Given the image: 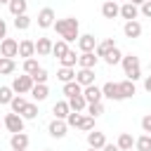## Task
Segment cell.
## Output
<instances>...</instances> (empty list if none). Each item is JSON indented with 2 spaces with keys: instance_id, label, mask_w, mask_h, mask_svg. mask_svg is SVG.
Wrapping results in <instances>:
<instances>
[{
  "instance_id": "obj_51",
  "label": "cell",
  "mask_w": 151,
  "mask_h": 151,
  "mask_svg": "<svg viewBox=\"0 0 151 151\" xmlns=\"http://www.w3.org/2000/svg\"><path fill=\"white\" fill-rule=\"evenodd\" d=\"M149 71H151V61H149Z\"/></svg>"
},
{
  "instance_id": "obj_50",
  "label": "cell",
  "mask_w": 151,
  "mask_h": 151,
  "mask_svg": "<svg viewBox=\"0 0 151 151\" xmlns=\"http://www.w3.org/2000/svg\"><path fill=\"white\" fill-rule=\"evenodd\" d=\"M87 151H101V149H87Z\"/></svg>"
},
{
  "instance_id": "obj_27",
  "label": "cell",
  "mask_w": 151,
  "mask_h": 151,
  "mask_svg": "<svg viewBox=\"0 0 151 151\" xmlns=\"http://www.w3.org/2000/svg\"><path fill=\"white\" fill-rule=\"evenodd\" d=\"M118 87H120V94H123V99H130V97L137 92L134 83H132V80H127V78H125V80H120V83H118Z\"/></svg>"
},
{
  "instance_id": "obj_17",
  "label": "cell",
  "mask_w": 151,
  "mask_h": 151,
  "mask_svg": "<svg viewBox=\"0 0 151 151\" xmlns=\"http://www.w3.org/2000/svg\"><path fill=\"white\" fill-rule=\"evenodd\" d=\"M9 146L17 149V151L28 149V134H26V132H14V134L9 137Z\"/></svg>"
},
{
  "instance_id": "obj_22",
  "label": "cell",
  "mask_w": 151,
  "mask_h": 151,
  "mask_svg": "<svg viewBox=\"0 0 151 151\" xmlns=\"http://www.w3.org/2000/svg\"><path fill=\"white\" fill-rule=\"evenodd\" d=\"M35 54H38V57L52 54V40H50V38H38V42H35Z\"/></svg>"
},
{
  "instance_id": "obj_11",
  "label": "cell",
  "mask_w": 151,
  "mask_h": 151,
  "mask_svg": "<svg viewBox=\"0 0 151 151\" xmlns=\"http://www.w3.org/2000/svg\"><path fill=\"white\" fill-rule=\"evenodd\" d=\"M83 97H85L87 104H92V101H101L104 94H101V87H97V85L92 83V85H85V87H83Z\"/></svg>"
},
{
  "instance_id": "obj_20",
  "label": "cell",
  "mask_w": 151,
  "mask_h": 151,
  "mask_svg": "<svg viewBox=\"0 0 151 151\" xmlns=\"http://www.w3.org/2000/svg\"><path fill=\"white\" fill-rule=\"evenodd\" d=\"M17 57H24V59H28V57H35V42L33 40H21L19 42V54Z\"/></svg>"
},
{
  "instance_id": "obj_10",
  "label": "cell",
  "mask_w": 151,
  "mask_h": 151,
  "mask_svg": "<svg viewBox=\"0 0 151 151\" xmlns=\"http://www.w3.org/2000/svg\"><path fill=\"white\" fill-rule=\"evenodd\" d=\"M97 47V38L92 33H85V35H78V50L80 52H94Z\"/></svg>"
},
{
  "instance_id": "obj_53",
  "label": "cell",
  "mask_w": 151,
  "mask_h": 151,
  "mask_svg": "<svg viewBox=\"0 0 151 151\" xmlns=\"http://www.w3.org/2000/svg\"><path fill=\"white\" fill-rule=\"evenodd\" d=\"M45 151H52V149H45Z\"/></svg>"
},
{
  "instance_id": "obj_38",
  "label": "cell",
  "mask_w": 151,
  "mask_h": 151,
  "mask_svg": "<svg viewBox=\"0 0 151 151\" xmlns=\"http://www.w3.org/2000/svg\"><path fill=\"white\" fill-rule=\"evenodd\" d=\"M85 111H87V116L97 118V116H101V113H104V104H101V101H92V104H87V106H85Z\"/></svg>"
},
{
  "instance_id": "obj_8",
  "label": "cell",
  "mask_w": 151,
  "mask_h": 151,
  "mask_svg": "<svg viewBox=\"0 0 151 151\" xmlns=\"http://www.w3.org/2000/svg\"><path fill=\"white\" fill-rule=\"evenodd\" d=\"M52 24H54V9L52 7H42L38 12V26L40 28H52Z\"/></svg>"
},
{
  "instance_id": "obj_49",
  "label": "cell",
  "mask_w": 151,
  "mask_h": 151,
  "mask_svg": "<svg viewBox=\"0 0 151 151\" xmlns=\"http://www.w3.org/2000/svg\"><path fill=\"white\" fill-rule=\"evenodd\" d=\"M7 2H9V0H0V5H7Z\"/></svg>"
},
{
  "instance_id": "obj_12",
  "label": "cell",
  "mask_w": 151,
  "mask_h": 151,
  "mask_svg": "<svg viewBox=\"0 0 151 151\" xmlns=\"http://www.w3.org/2000/svg\"><path fill=\"white\" fill-rule=\"evenodd\" d=\"M123 33H125V38L134 40V38H139V35H142V24H139L137 19H132V21H125V26H123Z\"/></svg>"
},
{
  "instance_id": "obj_47",
  "label": "cell",
  "mask_w": 151,
  "mask_h": 151,
  "mask_svg": "<svg viewBox=\"0 0 151 151\" xmlns=\"http://www.w3.org/2000/svg\"><path fill=\"white\" fill-rule=\"evenodd\" d=\"M144 90H146V92H151V76H146V78H144Z\"/></svg>"
},
{
  "instance_id": "obj_1",
  "label": "cell",
  "mask_w": 151,
  "mask_h": 151,
  "mask_svg": "<svg viewBox=\"0 0 151 151\" xmlns=\"http://www.w3.org/2000/svg\"><path fill=\"white\" fill-rule=\"evenodd\" d=\"M52 28L61 35V40H66V42H73V40H78V31H80V24H78V19L76 17H66V19H54V24H52Z\"/></svg>"
},
{
  "instance_id": "obj_35",
  "label": "cell",
  "mask_w": 151,
  "mask_h": 151,
  "mask_svg": "<svg viewBox=\"0 0 151 151\" xmlns=\"http://www.w3.org/2000/svg\"><path fill=\"white\" fill-rule=\"evenodd\" d=\"M76 127L83 130V132H90V130H94V118L92 116H80V120H78Z\"/></svg>"
},
{
  "instance_id": "obj_48",
  "label": "cell",
  "mask_w": 151,
  "mask_h": 151,
  "mask_svg": "<svg viewBox=\"0 0 151 151\" xmlns=\"http://www.w3.org/2000/svg\"><path fill=\"white\" fill-rule=\"evenodd\" d=\"M127 2H134V5H137V7H139V5H142V2H144V0H127Z\"/></svg>"
},
{
  "instance_id": "obj_14",
  "label": "cell",
  "mask_w": 151,
  "mask_h": 151,
  "mask_svg": "<svg viewBox=\"0 0 151 151\" xmlns=\"http://www.w3.org/2000/svg\"><path fill=\"white\" fill-rule=\"evenodd\" d=\"M28 94H31L35 101H45L47 94H50V87H47V83H33V87H31Z\"/></svg>"
},
{
  "instance_id": "obj_5",
  "label": "cell",
  "mask_w": 151,
  "mask_h": 151,
  "mask_svg": "<svg viewBox=\"0 0 151 151\" xmlns=\"http://www.w3.org/2000/svg\"><path fill=\"white\" fill-rule=\"evenodd\" d=\"M2 123H5V127H7L12 134H14V132H24V118H21L19 113H14V111H12V113H7Z\"/></svg>"
},
{
  "instance_id": "obj_44",
  "label": "cell",
  "mask_w": 151,
  "mask_h": 151,
  "mask_svg": "<svg viewBox=\"0 0 151 151\" xmlns=\"http://www.w3.org/2000/svg\"><path fill=\"white\" fill-rule=\"evenodd\" d=\"M142 130H144V132H146V134H149V132H151V113H149V116H144V118H142Z\"/></svg>"
},
{
  "instance_id": "obj_39",
  "label": "cell",
  "mask_w": 151,
  "mask_h": 151,
  "mask_svg": "<svg viewBox=\"0 0 151 151\" xmlns=\"http://www.w3.org/2000/svg\"><path fill=\"white\" fill-rule=\"evenodd\" d=\"M38 68H40V66H38V59H35V57H28V59H24V73L33 76Z\"/></svg>"
},
{
  "instance_id": "obj_37",
  "label": "cell",
  "mask_w": 151,
  "mask_h": 151,
  "mask_svg": "<svg viewBox=\"0 0 151 151\" xmlns=\"http://www.w3.org/2000/svg\"><path fill=\"white\" fill-rule=\"evenodd\" d=\"M120 59H123V54H120V50L118 47H113L106 57H104V61L109 64V66H116V64H120Z\"/></svg>"
},
{
  "instance_id": "obj_31",
  "label": "cell",
  "mask_w": 151,
  "mask_h": 151,
  "mask_svg": "<svg viewBox=\"0 0 151 151\" xmlns=\"http://www.w3.org/2000/svg\"><path fill=\"white\" fill-rule=\"evenodd\" d=\"M61 66H68V68H76V64H78V54H76V50H68L61 59Z\"/></svg>"
},
{
  "instance_id": "obj_13",
  "label": "cell",
  "mask_w": 151,
  "mask_h": 151,
  "mask_svg": "<svg viewBox=\"0 0 151 151\" xmlns=\"http://www.w3.org/2000/svg\"><path fill=\"white\" fill-rule=\"evenodd\" d=\"M97 61H99V57H97L94 52H80V54H78V66H80V68H94Z\"/></svg>"
},
{
  "instance_id": "obj_2",
  "label": "cell",
  "mask_w": 151,
  "mask_h": 151,
  "mask_svg": "<svg viewBox=\"0 0 151 151\" xmlns=\"http://www.w3.org/2000/svg\"><path fill=\"white\" fill-rule=\"evenodd\" d=\"M120 66H123V71H125V76H127V80H139L142 78V64H139V57H134V54H123V59H120Z\"/></svg>"
},
{
  "instance_id": "obj_34",
  "label": "cell",
  "mask_w": 151,
  "mask_h": 151,
  "mask_svg": "<svg viewBox=\"0 0 151 151\" xmlns=\"http://www.w3.org/2000/svg\"><path fill=\"white\" fill-rule=\"evenodd\" d=\"M26 104H28V101L24 99V94H14V97H12V101H9V106H12V111H14V113H21Z\"/></svg>"
},
{
  "instance_id": "obj_33",
  "label": "cell",
  "mask_w": 151,
  "mask_h": 151,
  "mask_svg": "<svg viewBox=\"0 0 151 151\" xmlns=\"http://www.w3.org/2000/svg\"><path fill=\"white\" fill-rule=\"evenodd\" d=\"M134 149L137 151H151V134H142L134 139Z\"/></svg>"
},
{
  "instance_id": "obj_29",
  "label": "cell",
  "mask_w": 151,
  "mask_h": 151,
  "mask_svg": "<svg viewBox=\"0 0 151 151\" xmlns=\"http://www.w3.org/2000/svg\"><path fill=\"white\" fill-rule=\"evenodd\" d=\"M57 78H59L61 83H71V80H76V68H68V66H61V68L57 71Z\"/></svg>"
},
{
  "instance_id": "obj_16",
  "label": "cell",
  "mask_w": 151,
  "mask_h": 151,
  "mask_svg": "<svg viewBox=\"0 0 151 151\" xmlns=\"http://www.w3.org/2000/svg\"><path fill=\"white\" fill-rule=\"evenodd\" d=\"M76 83H80L83 87L92 85L94 83V68H78L76 71Z\"/></svg>"
},
{
  "instance_id": "obj_7",
  "label": "cell",
  "mask_w": 151,
  "mask_h": 151,
  "mask_svg": "<svg viewBox=\"0 0 151 151\" xmlns=\"http://www.w3.org/2000/svg\"><path fill=\"white\" fill-rule=\"evenodd\" d=\"M66 130H68L66 120H59V118H54V120L47 125V132H50V137H54V139H61V137H66Z\"/></svg>"
},
{
  "instance_id": "obj_19",
  "label": "cell",
  "mask_w": 151,
  "mask_h": 151,
  "mask_svg": "<svg viewBox=\"0 0 151 151\" xmlns=\"http://www.w3.org/2000/svg\"><path fill=\"white\" fill-rule=\"evenodd\" d=\"M116 47V40L113 38H106V40H101V42H97V47H94V54L99 57V59H104L111 50Z\"/></svg>"
},
{
  "instance_id": "obj_36",
  "label": "cell",
  "mask_w": 151,
  "mask_h": 151,
  "mask_svg": "<svg viewBox=\"0 0 151 151\" xmlns=\"http://www.w3.org/2000/svg\"><path fill=\"white\" fill-rule=\"evenodd\" d=\"M31 26V17L28 14H19V17H14V28L17 31H26Z\"/></svg>"
},
{
  "instance_id": "obj_45",
  "label": "cell",
  "mask_w": 151,
  "mask_h": 151,
  "mask_svg": "<svg viewBox=\"0 0 151 151\" xmlns=\"http://www.w3.org/2000/svg\"><path fill=\"white\" fill-rule=\"evenodd\" d=\"M2 38H7V24H5V19H0V40Z\"/></svg>"
},
{
  "instance_id": "obj_25",
  "label": "cell",
  "mask_w": 151,
  "mask_h": 151,
  "mask_svg": "<svg viewBox=\"0 0 151 151\" xmlns=\"http://www.w3.org/2000/svg\"><path fill=\"white\" fill-rule=\"evenodd\" d=\"M7 7H9V12H12V17H19V14H26L28 2H26V0H9Z\"/></svg>"
},
{
  "instance_id": "obj_54",
  "label": "cell",
  "mask_w": 151,
  "mask_h": 151,
  "mask_svg": "<svg viewBox=\"0 0 151 151\" xmlns=\"http://www.w3.org/2000/svg\"><path fill=\"white\" fill-rule=\"evenodd\" d=\"M113 2H116V0H113Z\"/></svg>"
},
{
  "instance_id": "obj_28",
  "label": "cell",
  "mask_w": 151,
  "mask_h": 151,
  "mask_svg": "<svg viewBox=\"0 0 151 151\" xmlns=\"http://www.w3.org/2000/svg\"><path fill=\"white\" fill-rule=\"evenodd\" d=\"M14 68H17V61L14 59L0 57V76H9V73H14Z\"/></svg>"
},
{
  "instance_id": "obj_41",
  "label": "cell",
  "mask_w": 151,
  "mask_h": 151,
  "mask_svg": "<svg viewBox=\"0 0 151 151\" xmlns=\"http://www.w3.org/2000/svg\"><path fill=\"white\" fill-rule=\"evenodd\" d=\"M31 78H33V83H47V78H50V76H47V71L40 66V68H38V71H35Z\"/></svg>"
},
{
  "instance_id": "obj_18",
  "label": "cell",
  "mask_w": 151,
  "mask_h": 151,
  "mask_svg": "<svg viewBox=\"0 0 151 151\" xmlns=\"http://www.w3.org/2000/svg\"><path fill=\"white\" fill-rule=\"evenodd\" d=\"M120 17H123L125 21H132V19L139 17V7H137L134 2H125V5H120Z\"/></svg>"
},
{
  "instance_id": "obj_9",
  "label": "cell",
  "mask_w": 151,
  "mask_h": 151,
  "mask_svg": "<svg viewBox=\"0 0 151 151\" xmlns=\"http://www.w3.org/2000/svg\"><path fill=\"white\" fill-rule=\"evenodd\" d=\"M101 17H104V19H116V17H120V5L113 2V0H104V5H101Z\"/></svg>"
},
{
  "instance_id": "obj_43",
  "label": "cell",
  "mask_w": 151,
  "mask_h": 151,
  "mask_svg": "<svg viewBox=\"0 0 151 151\" xmlns=\"http://www.w3.org/2000/svg\"><path fill=\"white\" fill-rule=\"evenodd\" d=\"M139 14L146 17V19H151V0H144V2L139 5Z\"/></svg>"
},
{
  "instance_id": "obj_46",
  "label": "cell",
  "mask_w": 151,
  "mask_h": 151,
  "mask_svg": "<svg viewBox=\"0 0 151 151\" xmlns=\"http://www.w3.org/2000/svg\"><path fill=\"white\" fill-rule=\"evenodd\" d=\"M101 151H120V149H118L116 144H104V146H101Z\"/></svg>"
},
{
  "instance_id": "obj_52",
  "label": "cell",
  "mask_w": 151,
  "mask_h": 151,
  "mask_svg": "<svg viewBox=\"0 0 151 151\" xmlns=\"http://www.w3.org/2000/svg\"><path fill=\"white\" fill-rule=\"evenodd\" d=\"M12 151H17V149H12ZM21 151H26V149H21Z\"/></svg>"
},
{
  "instance_id": "obj_24",
  "label": "cell",
  "mask_w": 151,
  "mask_h": 151,
  "mask_svg": "<svg viewBox=\"0 0 151 151\" xmlns=\"http://www.w3.org/2000/svg\"><path fill=\"white\" fill-rule=\"evenodd\" d=\"M66 101H68V106H71V111H78V113H83V111H85V106H87V101H85V97H83V94H76V97H68Z\"/></svg>"
},
{
  "instance_id": "obj_15",
  "label": "cell",
  "mask_w": 151,
  "mask_h": 151,
  "mask_svg": "<svg viewBox=\"0 0 151 151\" xmlns=\"http://www.w3.org/2000/svg\"><path fill=\"white\" fill-rule=\"evenodd\" d=\"M104 144H106L104 132H99V130H90V132H87V146H90V149H101Z\"/></svg>"
},
{
  "instance_id": "obj_23",
  "label": "cell",
  "mask_w": 151,
  "mask_h": 151,
  "mask_svg": "<svg viewBox=\"0 0 151 151\" xmlns=\"http://www.w3.org/2000/svg\"><path fill=\"white\" fill-rule=\"evenodd\" d=\"M116 146H118L120 151H130V149L134 146V137H132L130 132H120V134H118V142H116Z\"/></svg>"
},
{
  "instance_id": "obj_3",
  "label": "cell",
  "mask_w": 151,
  "mask_h": 151,
  "mask_svg": "<svg viewBox=\"0 0 151 151\" xmlns=\"http://www.w3.org/2000/svg\"><path fill=\"white\" fill-rule=\"evenodd\" d=\"M17 94H28L31 92V87H33V78L28 76V73H24V76H17L14 80H12V85H9Z\"/></svg>"
},
{
  "instance_id": "obj_40",
  "label": "cell",
  "mask_w": 151,
  "mask_h": 151,
  "mask_svg": "<svg viewBox=\"0 0 151 151\" xmlns=\"http://www.w3.org/2000/svg\"><path fill=\"white\" fill-rule=\"evenodd\" d=\"M12 97H14V90L7 87V85H2V87H0V104H9Z\"/></svg>"
},
{
  "instance_id": "obj_42",
  "label": "cell",
  "mask_w": 151,
  "mask_h": 151,
  "mask_svg": "<svg viewBox=\"0 0 151 151\" xmlns=\"http://www.w3.org/2000/svg\"><path fill=\"white\" fill-rule=\"evenodd\" d=\"M78 120H80V113H78V111H71V113L66 116V125H68V127H76Z\"/></svg>"
},
{
  "instance_id": "obj_6",
  "label": "cell",
  "mask_w": 151,
  "mask_h": 151,
  "mask_svg": "<svg viewBox=\"0 0 151 151\" xmlns=\"http://www.w3.org/2000/svg\"><path fill=\"white\" fill-rule=\"evenodd\" d=\"M101 94L106 97V99H111V101H123V94H120V87H118V83H104L101 85Z\"/></svg>"
},
{
  "instance_id": "obj_30",
  "label": "cell",
  "mask_w": 151,
  "mask_h": 151,
  "mask_svg": "<svg viewBox=\"0 0 151 151\" xmlns=\"http://www.w3.org/2000/svg\"><path fill=\"white\" fill-rule=\"evenodd\" d=\"M66 52H68V42H66V40H57V42H52V54H54L57 59H61Z\"/></svg>"
},
{
  "instance_id": "obj_26",
  "label": "cell",
  "mask_w": 151,
  "mask_h": 151,
  "mask_svg": "<svg viewBox=\"0 0 151 151\" xmlns=\"http://www.w3.org/2000/svg\"><path fill=\"white\" fill-rule=\"evenodd\" d=\"M61 92L66 94V99L68 97H76V94H83V85L76 83V80H71V83H64V90Z\"/></svg>"
},
{
  "instance_id": "obj_4",
  "label": "cell",
  "mask_w": 151,
  "mask_h": 151,
  "mask_svg": "<svg viewBox=\"0 0 151 151\" xmlns=\"http://www.w3.org/2000/svg\"><path fill=\"white\" fill-rule=\"evenodd\" d=\"M17 54H19V42H17L14 38H2V40H0V57L14 59Z\"/></svg>"
},
{
  "instance_id": "obj_32",
  "label": "cell",
  "mask_w": 151,
  "mask_h": 151,
  "mask_svg": "<svg viewBox=\"0 0 151 151\" xmlns=\"http://www.w3.org/2000/svg\"><path fill=\"white\" fill-rule=\"evenodd\" d=\"M19 116H21L24 120H33V118H38V104H31V101H28Z\"/></svg>"
},
{
  "instance_id": "obj_21",
  "label": "cell",
  "mask_w": 151,
  "mask_h": 151,
  "mask_svg": "<svg viewBox=\"0 0 151 151\" xmlns=\"http://www.w3.org/2000/svg\"><path fill=\"white\" fill-rule=\"evenodd\" d=\"M52 113H54V118H59V120H66V116L71 113V106H68V101H66V99L57 101V104L52 106Z\"/></svg>"
}]
</instances>
